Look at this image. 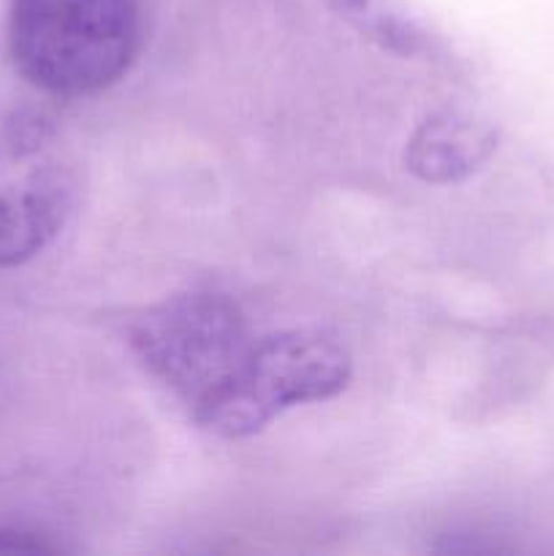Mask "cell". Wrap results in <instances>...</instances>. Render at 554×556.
<instances>
[{
    "label": "cell",
    "instance_id": "cell-1",
    "mask_svg": "<svg viewBox=\"0 0 554 556\" xmlns=\"http://www.w3.org/2000/svg\"><path fill=\"white\" fill-rule=\"evenodd\" d=\"M136 47V0H11V60L49 96L106 90L128 71Z\"/></svg>",
    "mask_w": 554,
    "mask_h": 556
},
{
    "label": "cell",
    "instance_id": "cell-2",
    "mask_svg": "<svg viewBox=\"0 0 554 556\" xmlns=\"http://www.w3.org/2000/svg\"><path fill=\"white\" fill-rule=\"evenodd\" d=\"M253 342L239 307L221 293L174 296L130 326L134 351L193 421L234 383Z\"/></svg>",
    "mask_w": 554,
    "mask_h": 556
},
{
    "label": "cell",
    "instance_id": "cell-3",
    "mask_svg": "<svg viewBox=\"0 0 554 556\" xmlns=\"http://www.w3.org/2000/svg\"><path fill=\"white\" fill-rule=\"evenodd\" d=\"M351 372L348 351L324 331L259 334L234 383L201 416L199 427L221 438H248L288 407L337 396Z\"/></svg>",
    "mask_w": 554,
    "mask_h": 556
},
{
    "label": "cell",
    "instance_id": "cell-4",
    "mask_svg": "<svg viewBox=\"0 0 554 556\" xmlns=\"http://www.w3.org/2000/svg\"><path fill=\"white\" fill-rule=\"evenodd\" d=\"M76 199V172L49 119H0V266L27 264L60 233Z\"/></svg>",
    "mask_w": 554,
    "mask_h": 556
},
{
    "label": "cell",
    "instance_id": "cell-5",
    "mask_svg": "<svg viewBox=\"0 0 554 556\" xmlns=\"http://www.w3.org/2000/svg\"><path fill=\"white\" fill-rule=\"evenodd\" d=\"M498 136L481 119L443 109L424 119L405 147V168L432 185L462 182L489 161Z\"/></svg>",
    "mask_w": 554,
    "mask_h": 556
},
{
    "label": "cell",
    "instance_id": "cell-6",
    "mask_svg": "<svg viewBox=\"0 0 554 556\" xmlns=\"http://www.w3.org/2000/svg\"><path fill=\"white\" fill-rule=\"evenodd\" d=\"M331 9L345 16L358 33L389 52L413 58V54L432 52V38L427 30L407 16L391 11L383 0H329Z\"/></svg>",
    "mask_w": 554,
    "mask_h": 556
},
{
    "label": "cell",
    "instance_id": "cell-7",
    "mask_svg": "<svg viewBox=\"0 0 554 556\" xmlns=\"http://www.w3.org/2000/svg\"><path fill=\"white\" fill-rule=\"evenodd\" d=\"M58 552V546L43 538H38L36 532L14 530V527H0V554H52Z\"/></svg>",
    "mask_w": 554,
    "mask_h": 556
}]
</instances>
